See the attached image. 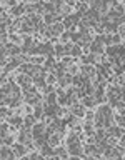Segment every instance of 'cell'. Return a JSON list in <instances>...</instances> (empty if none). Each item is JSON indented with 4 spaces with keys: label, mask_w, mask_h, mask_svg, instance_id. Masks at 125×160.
<instances>
[{
    "label": "cell",
    "mask_w": 125,
    "mask_h": 160,
    "mask_svg": "<svg viewBox=\"0 0 125 160\" xmlns=\"http://www.w3.org/2000/svg\"><path fill=\"white\" fill-rule=\"evenodd\" d=\"M115 120H117V123H118V125L125 127V115H118V117H117Z\"/></svg>",
    "instance_id": "28"
},
{
    "label": "cell",
    "mask_w": 125,
    "mask_h": 160,
    "mask_svg": "<svg viewBox=\"0 0 125 160\" xmlns=\"http://www.w3.org/2000/svg\"><path fill=\"white\" fill-rule=\"evenodd\" d=\"M70 54L74 55V57H79V55L82 54V50H80V47H79V45H75V47H72V50H70Z\"/></svg>",
    "instance_id": "23"
},
{
    "label": "cell",
    "mask_w": 125,
    "mask_h": 160,
    "mask_svg": "<svg viewBox=\"0 0 125 160\" xmlns=\"http://www.w3.org/2000/svg\"><path fill=\"white\" fill-rule=\"evenodd\" d=\"M22 32L24 34H32L33 32V23L30 20H25L24 23H22Z\"/></svg>",
    "instance_id": "7"
},
{
    "label": "cell",
    "mask_w": 125,
    "mask_h": 160,
    "mask_svg": "<svg viewBox=\"0 0 125 160\" xmlns=\"http://www.w3.org/2000/svg\"><path fill=\"white\" fill-rule=\"evenodd\" d=\"M82 152H83V148H82V145H80V140L68 143V153H72V155H80Z\"/></svg>",
    "instance_id": "2"
},
{
    "label": "cell",
    "mask_w": 125,
    "mask_h": 160,
    "mask_svg": "<svg viewBox=\"0 0 125 160\" xmlns=\"http://www.w3.org/2000/svg\"><path fill=\"white\" fill-rule=\"evenodd\" d=\"M85 152H87L88 155H95V157L100 155V152H99V148H97V145H87V147H85Z\"/></svg>",
    "instance_id": "12"
},
{
    "label": "cell",
    "mask_w": 125,
    "mask_h": 160,
    "mask_svg": "<svg viewBox=\"0 0 125 160\" xmlns=\"http://www.w3.org/2000/svg\"><path fill=\"white\" fill-rule=\"evenodd\" d=\"M33 82H35V85H37L38 89H45V77L42 75V73L33 75Z\"/></svg>",
    "instance_id": "6"
},
{
    "label": "cell",
    "mask_w": 125,
    "mask_h": 160,
    "mask_svg": "<svg viewBox=\"0 0 125 160\" xmlns=\"http://www.w3.org/2000/svg\"><path fill=\"white\" fill-rule=\"evenodd\" d=\"M7 134V125L5 123H0V137H4Z\"/></svg>",
    "instance_id": "31"
},
{
    "label": "cell",
    "mask_w": 125,
    "mask_h": 160,
    "mask_svg": "<svg viewBox=\"0 0 125 160\" xmlns=\"http://www.w3.org/2000/svg\"><path fill=\"white\" fill-rule=\"evenodd\" d=\"M33 62H35V63H40L42 62V57H35V59H33Z\"/></svg>",
    "instance_id": "38"
},
{
    "label": "cell",
    "mask_w": 125,
    "mask_h": 160,
    "mask_svg": "<svg viewBox=\"0 0 125 160\" xmlns=\"http://www.w3.org/2000/svg\"><path fill=\"white\" fill-rule=\"evenodd\" d=\"M118 35H120V37H125V25H122L120 29H118Z\"/></svg>",
    "instance_id": "34"
},
{
    "label": "cell",
    "mask_w": 125,
    "mask_h": 160,
    "mask_svg": "<svg viewBox=\"0 0 125 160\" xmlns=\"http://www.w3.org/2000/svg\"><path fill=\"white\" fill-rule=\"evenodd\" d=\"M2 65H5V60H4V57H0V67Z\"/></svg>",
    "instance_id": "39"
},
{
    "label": "cell",
    "mask_w": 125,
    "mask_h": 160,
    "mask_svg": "<svg viewBox=\"0 0 125 160\" xmlns=\"http://www.w3.org/2000/svg\"><path fill=\"white\" fill-rule=\"evenodd\" d=\"M93 73H95V68H93V65H83V67H82V75L92 77Z\"/></svg>",
    "instance_id": "8"
},
{
    "label": "cell",
    "mask_w": 125,
    "mask_h": 160,
    "mask_svg": "<svg viewBox=\"0 0 125 160\" xmlns=\"http://www.w3.org/2000/svg\"><path fill=\"white\" fill-rule=\"evenodd\" d=\"M4 143H5V145H12V143H13V137H12V135H8V134H5L4 135Z\"/></svg>",
    "instance_id": "22"
},
{
    "label": "cell",
    "mask_w": 125,
    "mask_h": 160,
    "mask_svg": "<svg viewBox=\"0 0 125 160\" xmlns=\"http://www.w3.org/2000/svg\"><path fill=\"white\" fill-rule=\"evenodd\" d=\"M90 52L93 55H100L102 52H104V48H102V43H97V42H93L90 45Z\"/></svg>",
    "instance_id": "9"
},
{
    "label": "cell",
    "mask_w": 125,
    "mask_h": 160,
    "mask_svg": "<svg viewBox=\"0 0 125 160\" xmlns=\"http://www.w3.org/2000/svg\"><path fill=\"white\" fill-rule=\"evenodd\" d=\"M17 80H18V84H20V85H24V87H29L30 82H32V77L27 75V73H22V75L17 77Z\"/></svg>",
    "instance_id": "5"
},
{
    "label": "cell",
    "mask_w": 125,
    "mask_h": 160,
    "mask_svg": "<svg viewBox=\"0 0 125 160\" xmlns=\"http://www.w3.org/2000/svg\"><path fill=\"white\" fill-rule=\"evenodd\" d=\"M68 73H70V75H75V73H77V65H70V68H68Z\"/></svg>",
    "instance_id": "32"
},
{
    "label": "cell",
    "mask_w": 125,
    "mask_h": 160,
    "mask_svg": "<svg viewBox=\"0 0 125 160\" xmlns=\"http://www.w3.org/2000/svg\"><path fill=\"white\" fill-rule=\"evenodd\" d=\"M30 132H32V135H33V139L35 137H40V135H43L45 134V123H33L32 125V128H30Z\"/></svg>",
    "instance_id": "1"
},
{
    "label": "cell",
    "mask_w": 125,
    "mask_h": 160,
    "mask_svg": "<svg viewBox=\"0 0 125 160\" xmlns=\"http://www.w3.org/2000/svg\"><path fill=\"white\" fill-rule=\"evenodd\" d=\"M33 114H35V115H33V117H35V118H38V117H40L42 114H43V107L37 105V107H35V112H33Z\"/></svg>",
    "instance_id": "24"
},
{
    "label": "cell",
    "mask_w": 125,
    "mask_h": 160,
    "mask_svg": "<svg viewBox=\"0 0 125 160\" xmlns=\"http://www.w3.org/2000/svg\"><path fill=\"white\" fill-rule=\"evenodd\" d=\"M54 18H55L54 13H47V15H45V22H47V23H52V22H54Z\"/></svg>",
    "instance_id": "30"
},
{
    "label": "cell",
    "mask_w": 125,
    "mask_h": 160,
    "mask_svg": "<svg viewBox=\"0 0 125 160\" xmlns=\"http://www.w3.org/2000/svg\"><path fill=\"white\" fill-rule=\"evenodd\" d=\"M77 140H80V137H77L75 134H70V135H68V139H67V145L72 143V142H77Z\"/></svg>",
    "instance_id": "25"
},
{
    "label": "cell",
    "mask_w": 125,
    "mask_h": 160,
    "mask_svg": "<svg viewBox=\"0 0 125 160\" xmlns=\"http://www.w3.org/2000/svg\"><path fill=\"white\" fill-rule=\"evenodd\" d=\"M54 152H55V153H57V155H60V157H67V152L63 150L62 147H58L57 150H54Z\"/></svg>",
    "instance_id": "29"
},
{
    "label": "cell",
    "mask_w": 125,
    "mask_h": 160,
    "mask_svg": "<svg viewBox=\"0 0 125 160\" xmlns=\"http://www.w3.org/2000/svg\"><path fill=\"white\" fill-rule=\"evenodd\" d=\"M118 84H120V85H124V87H125V77H120V79H118Z\"/></svg>",
    "instance_id": "36"
},
{
    "label": "cell",
    "mask_w": 125,
    "mask_h": 160,
    "mask_svg": "<svg viewBox=\"0 0 125 160\" xmlns=\"http://www.w3.org/2000/svg\"><path fill=\"white\" fill-rule=\"evenodd\" d=\"M77 118H79V117H75V115L72 114L68 118L63 120V123H65V125H70V127H77Z\"/></svg>",
    "instance_id": "16"
},
{
    "label": "cell",
    "mask_w": 125,
    "mask_h": 160,
    "mask_svg": "<svg viewBox=\"0 0 125 160\" xmlns=\"http://www.w3.org/2000/svg\"><path fill=\"white\" fill-rule=\"evenodd\" d=\"M13 153L15 155H25L27 153V147H24V143H17L13 147Z\"/></svg>",
    "instance_id": "10"
},
{
    "label": "cell",
    "mask_w": 125,
    "mask_h": 160,
    "mask_svg": "<svg viewBox=\"0 0 125 160\" xmlns=\"http://www.w3.org/2000/svg\"><path fill=\"white\" fill-rule=\"evenodd\" d=\"M24 5H20V7H15V9H12V15H15V17H18V15H22V12H24Z\"/></svg>",
    "instance_id": "21"
},
{
    "label": "cell",
    "mask_w": 125,
    "mask_h": 160,
    "mask_svg": "<svg viewBox=\"0 0 125 160\" xmlns=\"http://www.w3.org/2000/svg\"><path fill=\"white\" fill-rule=\"evenodd\" d=\"M58 140H60V135H50L49 134V139H47V142L50 143V147H57V145H58Z\"/></svg>",
    "instance_id": "13"
},
{
    "label": "cell",
    "mask_w": 125,
    "mask_h": 160,
    "mask_svg": "<svg viewBox=\"0 0 125 160\" xmlns=\"http://www.w3.org/2000/svg\"><path fill=\"white\" fill-rule=\"evenodd\" d=\"M7 55V50H5V47H0V57H4Z\"/></svg>",
    "instance_id": "35"
},
{
    "label": "cell",
    "mask_w": 125,
    "mask_h": 160,
    "mask_svg": "<svg viewBox=\"0 0 125 160\" xmlns=\"http://www.w3.org/2000/svg\"><path fill=\"white\" fill-rule=\"evenodd\" d=\"M120 145H122V148H125V135H124V137H120Z\"/></svg>",
    "instance_id": "37"
},
{
    "label": "cell",
    "mask_w": 125,
    "mask_h": 160,
    "mask_svg": "<svg viewBox=\"0 0 125 160\" xmlns=\"http://www.w3.org/2000/svg\"><path fill=\"white\" fill-rule=\"evenodd\" d=\"M55 52H57V55L60 57V55L65 54V47H63V45H57V47H55Z\"/></svg>",
    "instance_id": "26"
},
{
    "label": "cell",
    "mask_w": 125,
    "mask_h": 160,
    "mask_svg": "<svg viewBox=\"0 0 125 160\" xmlns=\"http://www.w3.org/2000/svg\"><path fill=\"white\" fill-rule=\"evenodd\" d=\"M95 103H97V100L93 95H87V97L83 98V107H93Z\"/></svg>",
    "instance_id": "11"
},
{
    "label": "cell",
    "mask_w": 125,
    "mask_h": 160,
    "mask_svg": "<svg viewBox=\"0 0 125 160\" xmlns=\"http://www.w3.org/2000/svg\"><path fill=\"white\" fill-rule=\"evenodd\" d=\"M70 112L75 115V117H83V115H85V107H83V105H79V103H75V105L72 107Z\"/></svg>",
    "instance_id": "3"
},
{
    "label": "cell",
    "mask_w": 125,
    "mask_h": 160,
    "mask_svg": "<svg viewBox=\"0 0 125 160\" xmlns=\"http://www.w3.org/2000/svg\"><path fill=\"white\" fill-rule=\"evenodd\" d=\"M10 123H12V125H20V123H22V118L20 117H12V118H10Z\"/></svg>",
    "instance_id": "27"
},
{
    "label": "cell",
    "mask_w": 125,
    "mask_h": 160,
    "mask_svg": "<svg viewBox=\"0 0 125 160\" xmlns=\"http://www.w3.org/2000/svg\"><path fill=\"white\" fill-rule=\"evenodd\" d=\"M55 102H57V93H55V92H49L47 103H55Z\"/></svg>",
    "instance_id": "18"
},
{
    "label": "cell",
    "mask_w": 125,
    "mask_h": 160,
    "mask_svg": "<svg viewBox=\"0 0 125 160\" xmlns=\"http://www.w3.org/2000/svg\"><path fill=\"white\" fill-rule=\"evenodd\" d=\"M93 62H95V55H93V54L83 57V63H85V65H90V63H93Z\"/></svg>",
    "instance_id": "19"
},
{
    "label": "cell",
    "mask_w": 125,
    "mask_h": 160,
    "mask_svg": "<svg viewBox=\"0 0 125 160\" xmlns=\"http://www.w3.org/2000/svg\"><path fill=\"white\" fill-rule=\"evenodd\" d=\"M50 34H52V37H55V35H60L63 32V23H54L52 27H49Z\"/></svg>",
    "instance_id": "4"
},
{
    "label": "cell",
    "mask_w": 125,
    "mask_h": 160,
    "mask_svg": "<svg viewBox=\"0 0 125 160\" xmlns=\"http://www.w3.org/2000/svg\"><path fill=\"white\" fill-rule=\"evenodd\" d=\"M32 45H33V42H32V38H30V37L24 38V48H25L27 52H29V48H30Z\"/></svg>",
    "instance_id": "20"
},
{
    "label": "cell",
    "mask_w": 125,
    "mask_h": 160,
    "mask_svg": "<svg viewBox=\"0 0 125 160\" xmlns=\"http://www.w3.org/2000/svg\"><path fill=\"white\" fill-rule=\"evenodd\" d=\"M42 155H55L54 148H50V143H43L42 145Z\"/></svg>",
    "instance_id": "14"
},
{
    "label": "cell",
    "mask_w": 125,
    "mask_h": 160,
    "mask_svg": "<svg viewBox=\"0 0 125 160\" xmlns=\"http://www.w3.org/2000/svg\"><path fill=\"white\" fill-rule=\"evenodd\" d=\"M33 123H35V117H33V115H29V117H25L24 125H25V128H27V130H30V128H32Z\"/></svg>",
    "instance_id": "15"
},
{
    "label": "cell",
    "mask_w": 125,
    "mask_h": 160,
    "mask_svg": "<svg viewBox=\"0 0 125 160\" xmlns=\"http://www.w3.org/2000/svg\"><path fill=\"white\" fill-rule=\"evenodd\" d=\"M118 42H120V35L117 34V35H113V37H112V43H118Z\"/></svg>",
    "instance_id": "33"
},
{
    "label": "cell",
    "mask_w": 125,
    "mask_h": 160,
    "mask_svg": "<svg viewBox=\"0 0 125 160\" xmlns=\"http://www.w3.org/2000/svg\"><path fill=\"white\" fill-rule=\"evenodd\" d=\"M68 84H72V75L70 73H65L63 77H60V85H62V87H65V85H68Z\"/></svg>",
    "instance_id": "17"
}]
</instances>
